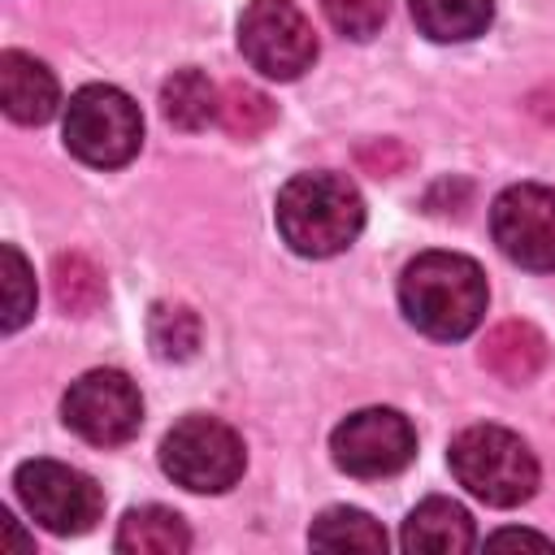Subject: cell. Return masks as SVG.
Wrapping results in <instances>:
<instances>
[{"mask_svg": "<svg viewBox=\"0 0 555 555\" xmlns=\"http://www.w3.org/2000/svg\"><path fill=\"white\" fill-rule=\"evenodd\" d=\"M399 308L429 338H464L486 317V273L460 251H425L399 278Z\"/></svg>", "mask_w": 555, "mask_h": 555, "instance_id": "6da1fadb", "label": "cell"}, {"mask_svg": "<svg viewBox=\"0 0 555 555\" xmlns=\"http://www.w3.org/2000/svg\"><path fill=\"white\" fill-rule=\"evenodd\" d=\"M273 217H278V234L286 238L291 251L325 260L356 243V234L364 225V199L343 173L317 169V173H295L278 191Z\"/></svg>", "mask_w": 555, "mask_h": 555, "instance_id": "7a4b0ae2", "label": "cell"}, {"mask_svg": "<svg viewBox=\"0 0 555 555\" xmlns=\"http://www.w3.org/2000/svg\"><path fill=\"white\" fill-rule=\"evenodd\" d=\"M451 473L455 481L490 503V507H516L533 499L538 490V460L533 451L503 425H468L451 438Z\"/></svg>", "mask_w": 555, "mask_h": 555, "instance_id": "3957f363", "label": "cell"}, {"mask_svg": "<svg viewBox=\"0 0 555 555\" xmlns=\"http://www.w3.org/2000/svg\"><path fill=\"white\" fill-rule=\"evenodd\" d=\"M139 143H143V113L126 91H117L108 82H91L69 95L65 147L78 160H87L95 169H117L139 152Z\"/></svg>", "mask_w": 555, "mask_h": 555, "instance_id": "277c9868", "label": "cell"}, {"mask_svg": "<svg viewBox=\"0 0 555 555\" xmlns=\"http://www.w3.org/2000/svg\"><path fill=\"white\" fill-rule=\"evenodd\" d=\"M243 438L217 416H182L160 442V468L195 494H221L243 477Z\"/></svg>", "mask_w": 555, "mask_h": 555, "instance_id": "5b68a950", "label": "cell"}, {"mask_svg": "<svg viewBox=\"0 0 555 555\" xmlns=\"http://www.w3.org/2000/svg\"><path fill=\"white\" fill-rule=\"evenodd\" d=\"M238 52L264 78L291 82L312 69L317 35L295 0H251L238 17Z\"/></svg>", "mask_w": 555, "mask_h": 555, "instance_id": "8992f818", "label": "cell"}, {"mask_svg": "<svg viewBox=\"0 0 555 555\" xmlns=\"http://www.w3.org/2000/svg\"><path fill=\"white\" fill-rule=\"evenodd\" d=\"M13 486H17L22 507H26L48 533H61V538L87 533V529L100 520V512H104L100 486H95L87 473L61 464V460H26V464L13 473Z\"/></svg>", "mask_w": 555, "mask_h": 555, "instance_id": "52a82bcc", "label": "cell"}, {"mask_svg": "<svg viewBox=\"0 0 555 555\" xmlns=\"http://www.w3.org/2000/svg\"><path fill=\"white\" fill-rule=\"evenodd\" d=\"M61 416L78 438H87L95 447H121L143 425V399L126 373L91 369L78 382H69V390L61 399Z\"/></svg>", "mask_w": 555, "mask_h": 555, "instance_id": "ba28073f", "label": "cell"}, {"mask_svg": "<svg viewBox=\"0 0 555 555\" xmlns=\"http://www.w3.org/2000/svg\"><path fill=\"white\" fill-rule=\"evenodd\" d=\"M334 464L351 477H390L412 464L416 429L395 408H360L330 438Z\"/></svg>", "mask_w": 555, "mask_h": 555, "instance_id": "9c48e42d", "label": "cell"}, {"mask_svg": "<svg viewBox=\"0 0 555 555\" xmlns=\"http://www.w3.org/2000/svg\"><path fill=\"white\" fill-rule=\"evenodd\" d=\"M499 251L520 269H555V186H507L490 208Z\"/></svg>", "mask_w": 555, "mask_h": 555, "instance_id": "30bf717a", "label": "cell"}, {"mask_svg": "<svg viewBox=\"0 0 555 555\" xmlns=\"http://www.w3.org/2000/svg\"><path fill=\"white\" fill-rule=\"evenodd\" d=\"M0 104L13 121L43 126L61 104V87L43 61L9 48V52H0Z\"/></svg>", "mask_w": 555, "mask_h": 555, "instance_id": "8fae6325", "label": "cell"}, {"mask_svg": "<svg viewBox=\"0 0 555 555\" xmlns=\"http://www.w3.org/2000/svg\"><path fill=\"white\" fill-rule=\"evenodd\" d=\"M473 546H477V529H473L468 512L451 499H425L403 520V551L460 555V551H473Z\"/></svg>", "mask_w": 555, "mask_h": 555, "instance_id": "7c38bea8", "label": "cell"}, {"mask_svg": "<svg viewBox=\"0 0 555 555\" xmlns=\"http://www.w3.org/2000/svg\"><path fill=\"white\" fill-rule=\"evenodd\" d=\"M481 369H490L499 382L507 386H525L542 373L546 364V338L529 325V321H503L486 334L481 351H477Z\"/></svg>", "mask_w": 555, "mask_h": 555, "instance_id": "4fadbf2b", "label": "cell"}, {"mask_svg": "<svg viewBox=\"0 0 555 555\" xmlns=\"http://www.w3.org/2000/svg\"><path fill=\"white\" fill-rule=\"evenodd\" d=\"M117 551H126V555H182V551H191V529L178 512L147 503V507H134L121 516Z\"/></svg>", "mask_w": 555, "mask_h": 555, "instance_id": "5bb4252c", "label": "cell"}, {"mask_svg": "<svg viewBox=\"0 0 555 555\" xmlns=\"http://www.w3.org/2000/svg\"><path fill=\"white\" fill-rule=\"evenodd\" d=\"M408 9L416 30L434 43L477 39L494 17V0H408Z\"/></svg>", "mask_w": 555, "mask_h": 555, "instance_id": "9a60e30c", "label": "cell"}, {"mask_svg": "<svg viewBox=\"0 0 555 555\" xmlns=\"http://www.w3.org/2000/svg\"><path fill=\"white\" fill-rule=\"evenodd\" d=\"M217 108H221V95L212 78L195 65L173 69V78H165L160 87V113L178 130H204L208 121H217Z\"/></svg>", "mask_w": 555, "mask_h": 555, "instance_id": "2e32d148", "label": "cell"}, {"mask_svg": "<svg viewBox=\"0 0 555 555\" xmlns=\"http://www.w3.org/2000/svg\"><path fill=\"white\" fill-rule=\"evenodd\" d=\"M308 542L317 551H386V533L382 525L360 512V507H325L312 529H308Z\"/></svg>", "mask_w": 555, "mask_h": 555, "instance_id": "e0dca14e", "label": "cell"}, {"mask_svg": "<svg viewBox=\"0 0 555 555\" xmlns=\"http://www.w3.org/2000/svg\"><path fill=\"white\" fill-rule=\"evenodd\" d=\"M52 291H56V304L65 312L87 317L104 304V273L82 251H65L52 260Z\"/></svg>", "mask_w": 555, "mask_h": 555, "instance_id": "ac0fdd59", "label": "cell"}, {"mask_svg": "<svg viewBox=\"0 0 555 555\" xmlns=\"http://www.w3.org/2000/svg\"><path fill=\"white\" fill-rule=\"evenodd\" d=\"M217 121L230 139H256L278 121V104L264 91H256L251 82H225Z\"/></svg>", "mask_w": 555, "mask_h": 555, "instance_id": "d6986e66", "label": "cell"}, {"mask_svg": "<svg viewBox=\"0 0 555 555\" xmlns=\"http://www.w3.org/2000/svg\"><path fill=\"white\" fill-rule=\"evenodd\" d=\"M147 343L160 360H191L199 347V317L186 304H156L147 317Z\"/></svg>", "mask_w": 555, "mask_h": 555, "instance_id": "ffe728a7", "label": "cell"}, {"mask_svg": "<svg viewBox=\"0 0 555 555\" xmlns=\"http://www.w3.org/2000/svg\"><path fill=\"white\" fill-rule=\"evenodd\" d=\"M35 312V278H30V264L26 256L4 243V330H22Z\"/></svg>", "mask_w": 555, "mask_h": 555, "instance_id": "44dd1931", "label": "cell"}, {"mask_svg": "<svg viewBox=\"0 0 555 555\" xmlns=\"http://www.w3.org/2000/svg\"><path fill=\"white\" fill-rule=\"evenodd\" d=\"M321 9L347 39H373L390 17V0H321Z\"/></svg>", "mask_w": 555, "mask_h": 555, "instance_id": "7402d4cb", "label": "cell"}, {"mask_svg": "<svg viewBox=\"0 0 555 555\" xmlns=\"http://www.w3.org/2000/svg\"><path fill=\"white\" fill-rule=\"evenodd\" d=\"M490 546H542V551H551L555 542L542 538V533H529V529H503V533L490 538Z\"/></svg>", "mask_w": 555, "mask_h": 555, "instance_id": "603a6c76", "label": "cell"}]
</instances>
